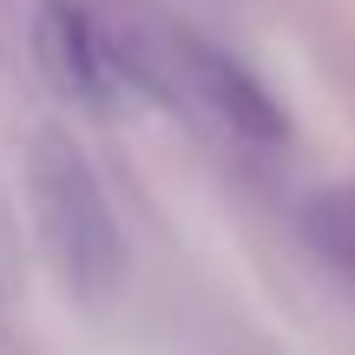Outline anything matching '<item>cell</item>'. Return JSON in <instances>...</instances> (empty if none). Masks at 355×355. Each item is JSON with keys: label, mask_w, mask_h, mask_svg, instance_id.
<instances>
[{"label": "cell", "mask_w": 355, "mask_h": 355, "mask_svg": "<svg viewBox=\"0 0 355 355\" xmlns=\"http://www.w3.org/2000/svg\"><path fill=\"white\" fill-rule=\"evenodd\" d=\"M33 66L66 105H86V112H105L119 99V86L132 79L119 66L112 40L73 0H40V13H33Z\"/></svg>", "instance_id": "obj_3"}, {"label": "cell", "mask_w": 355, "mask_h": 355, "mask_svg": "<svg viewBox=\"0 0 355 355\" xmlns=\"http://www.w3.org/2000/svg\"><path fill=\"white\" fill-rule=\"evenodd\" d=\"M309 243H316L322 257H329L336 270L355 283V184H343V191H322L316 204H309Z\"/></svg>", "instance_id": "obj_4"}, {"label": "cell", "mask_w": 355, "mask_h": 355, "mask_svg": "<svg viewBox=\"0 0 355 355\" xmlns=\"http://www.w3.org/2000/svg\"><path fill=\"white\" fill-rule=\"evenodd\" d=\"M165 66H171L178 86H184V99L198 105L204 119H217L230 139H243V145H283L290 139V112L277 105V92H270L237 53L211 46V40H198V33H171L165 40Z\"/></svg>", "instance_id": "obj_2"}, {"label": "cell", "mask_w": 355, "mask_h": 355, "mask_svg": "<svg viewBox=\"0 0 355 355\" xmlns=\"http://www.w3.org/2000/svg\"><path fill=\"white\" fill-rule=\"evenodd\" d=\"M26 198H33V224L60 283L79 303H105L125 270V243H119V217L105 204L92 158L66 132H40L26 145Z\"/></svg>", "instance_id": "obj_1"}]
</instances>
